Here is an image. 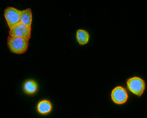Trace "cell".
<instances>
[{"instance_id": "6da1fadb", "label": "cell", "mask_w": 147, "mask_h": 118, "mask_svg": "<svg viewBox=\"0 0 147 118\" xmlns=\"http://www.w3.org/2000/svg\"><path fill=\"white\" fill-rule=\"evenodd\" d=\"M29 40L27 38L10 35L7 38V45L12 53L16 54H22L28 50Z\"/></svg>"}, {"instance_id": "7a4b0ae2", "label": "cell", "mask_w": 147, "mask_h": 118, "mask_svg": "<svg viewBox=\"0 0 147 118\" xmlns=\"http://www.w3.org/2000/svg\"><path fill=\"white\" fill-rule=\"evenodd\" d=\"M128 89L133 94L140 96L145 88L144 81L138 77H134L129 79L127 82Z\"/></svg>"}, {"instance_id": "3957f363", "label": "cell", "mask_w": 147, "mask_h": 118, "mask_svg": "<svg viewBox=\"0 0 147 118\" xmlns=\"http://www.w3.org/2000/svg\"><path fill=\"white\" fill-rule=\"evenodd\" d=\"M4 16L10 29L20 22V11L12 7H8L4 11Z\"/></svg>"}, {"instance_id": "277c9868", "label": "cell", "mask_w": 147, "mask_h": 118, "mask_svg": "<svg viewBox=\"0 0 147 118\" xmlns=\"http://www.w3.org/2000/svg\"><path fill=\"white\" fill-rule=\"evenodd\" d=\"M9 33L10 36L25 38L29 40L31 38V28L20 22L10 29Z\"/></svg>"}, {"instance_id": "5b68a950", "label": "cell", "mask_w": 147, "mask_h": 118, "mask_svg": "<svg viewBox=\"0 0 147 118\" xmlns=\"http://www.w3.org/2000/svg\"><path fill=\"white\" fill-rule=\"evenodd\" d=\"M111 98L116 104H123L126 102L128 98L126 90L121 86L117 87L112 91Z\"/></svg>"}, {"instance_id": "8992f818", "label": "cell", "mask_w": 147, "mask_h": 118, "mask_svg": "<svg viewBox=\"0 0 147 118\" xmlns=\"http://www.w3.org/2000/svg\"><path fill=\"white\" fill-rule=\"evenodd\" d=\"M52 105L49 100H43L39 102L37 105V109L40 114L45 115L49 114L52 110Z\"/></svg>"}, {"instance_id": "52a82bcc", "label": "cell", "mask_w": 147, "mask_h": 118, "mask_svg": "<svg viewBox=\"0 0 147 118\" xmlns=\"http://www.w3.org/2000/svg\"><path fill=\"white\" fill-rule=\"evenodd\" d=\"M38 86L36 82L32 80L26 81L23 86L24 92L28 95H32L36 92Z\"/></svg>"}, {"instance_id": "ba28073f", "label": "cell", "mask_w": 147, "mask_h": 118, "mask_svg": "<svg viewBox=\"0 0 147 118\" xmlns=\"http://www.w3.org/2000/svg\"><path fill=\"white\" fill-rule=\"evenodd\" d=\"M20 22L31 28L32 21L31 10L28 8L25 10L20 11Z\"/></svg>"}, {"instance_id": "9c48e42d", "label": "cell", "mask_w": 147, "mask_h": 118, "mask_svg": "<svg viewBox=\"0 0 147 118\" xmlns=\"http://www.w3.org/2000/svg\"><path fill=\"white\" fill-rule=\"evenodd\" d=\"M76 38L79 44L84 45L88 43L90 35L88 32L86 30L80 29L77 30Z\"/></svg>"}]
</instances>
